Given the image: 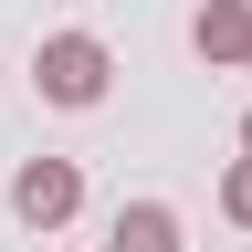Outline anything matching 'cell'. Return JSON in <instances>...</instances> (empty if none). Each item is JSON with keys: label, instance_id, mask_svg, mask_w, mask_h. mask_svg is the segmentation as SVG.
<instances>
[{"label": "cell", "instance_id": "277c9868", "mask_svg": "<svg viewBox=\"0 0 252 252\" xmlns=\"http://www.w3.org/2000/svg\"><path fill=\"white\" fill-rule=\"evenodd\" d=\"M105 252H179V210L168 200H126L116 231H105Z\"/></svg>", "mask_w": 252, "mask_h": 252}, {"label": "cell", "instance_id": "7a4b0ae2", "mask_svg": "<svg viewBox=\"0 0 252 252\" xmlns=\"http://www.w3.org/2000/svg\"><path fill=\"white\" fill-rule=\"evenodd\" d=\"M11 210L32 220V231H63V220L84 210V168L74 158H32V168L11 179Z\"/></svg>", "mask_w": 252, "mask_h": 252}, {"label": "cell", "instance_id": "8992f818", "mask_svg": "<svg viewBox=\"0 0 252 252\" xmlns=\"http://www.w3.org/2000/svg\"><path fill=\"white\" fill-rule=\"evenodd\" d=\"M242 147H252V116H242Z\"/></svg>", "mask_w": 252, "mask_h": 252}, {"label": "cell", "instance_id": "5b68a950", "mask_svg": "<svg viewBox=\"0 0 252 252\" xmlns=\"http://www.w3.org/2000/svg\"><path fill=\"white\" fill-rule=\"evenodd\" d=\"M220 210H231V220H242V231H252V147L231 158V179H220Z\"/></svg>", "mask_w": 252, "mask_h": 252}, {"label": "cell", "instance_id": "3957f363", "mask_svg": "<svg viewBox=\"0 0 252 252\" xmlns=\"http://www.w3.org/2000/svg\"><path fill=\"white\" fill-rule=\"evenodd\" d=\"M189 42H200V63H242L252 74V0H200Z\"/></svg>", "mask_w": 252, "mask_h": 252}, {"label": "cell", "instance_id": "6da1fadb", "mask_svg": "<svg viewBox=\"0 0 252 252\" xmlns=\"http://www.w3.org/2000/svg\"><path fill=\"white\" fill-rule=\"evenodd\" d=\"M32 84H42V105H105L116 53L94 42V32H42V42H32Z\"/></svg>", "mask_w": 252, "mask_h": 252}]
</instances>
